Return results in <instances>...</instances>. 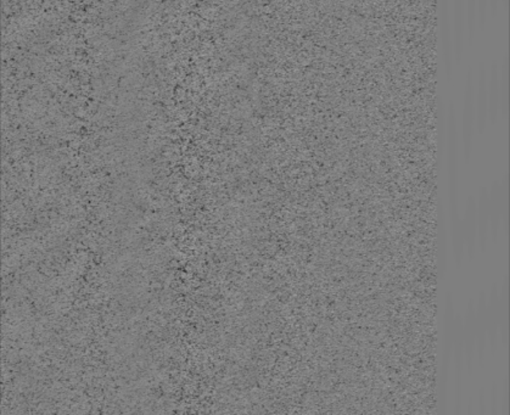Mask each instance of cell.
Wrapping results in <instances>:
<instances>
[{"instance_id": "cell-7", "label": "cell", "mask_w": 510, "mask_h": 415, "mask_svg": "<svg viewBox=\"0 0 510 415\" xmlns=\"http://www.w3.org/2000/svg\"><path fill=\"white\" fill-rule=\"evenodd\" d=\"M501 5L503 6V9H508V6H509V0H501Z\"/></svg>"}, {"instance_id": "cell-5", "label": "cell", "mask_w": 510, "mask_h": 415, "mask_svg": "<svg viewBox=\"0 0 510 415\" xmlns=\"http://www.w3.org/2000/svg\"><path fill=\"white\" fill-rule=\"evenodd\" d=\"M477 9V24L479 22L480 29H484L488 17V0H475Z\"/></svg>"}, {"instance_id": "cell-1", "label": "cell", "mask_w": 510, "mask_h": 415, "mask_svg": "<svg viewBox=\"0 0 510 415\" xmlns=\"http://www.w3.org/2000/svg\"><path fill=\"white\" fill-rule=\"evenodd\" d=\"M474 83L475 75L472 68H468L463 93V138L465 149H469L472 143V132L475 128V104H474Z\"/></svg>"}, {"instance_id": "cell-6", "label": "cell", "mask_w": 510, "mask_h": 415, "mask_svg": "<svg viewBox=\"0 0 510 415\" xmlns=\"http://www.w3.org/2000/svg\"><path fill=\"white\" fill-rule=\"evenodd\" d=\"M501 8V0H488V14L495 17Z\"/></svg>"}, {"instance_id": "cell-2", "label": "cell", "mask_w": 510, "mask_h": 415, "mask_svg": "<svg viewBox=\"0 0 510 415\" xmlns=\"http://www.w3.org/2000/svg\"><path fill=\"white\" fill-rule=\"evenodd\" d=\"M474 104H475V126L479 132L485 130L487 123V70L481 63L474 83Z\"/></svg>"}, {"instance_id": "cell-4", "label": "cell", "mask_w": 510, "mask_h": 415, "mask_svg": "<svg viewBox=\"0 0 510 415\" xmlns=\"http://www.w3.org/2000/svg\"><path fill=\"white\" fill-rule=\"evenodd\" d=\"M509 113V61L503 60L500 68V116L506 118Z\"/></svg>"}, {"instance_id": "cell-3", "label": "cell", "mask_w": 510, "mask_h": 415, "mask_svg": "<svg viewBox=\"0 0 510 415\" xmlns=\"http://www.w3.org/2000/svg\"><path fill=\"white\" fill-rule=\"evenodd\" d=\"M500 117V66L493 63L487 73V121L496 123Z\"/></svg>"}]
</instances>
